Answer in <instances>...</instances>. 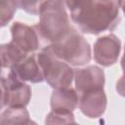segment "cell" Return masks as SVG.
Instances as JSON below:
<instances>
[{
    "label": "cell",
    "instance_id": "cell-1",
    "mask_svg": "<svg viewBox=\"0 0 125 125\" xmlns=\"http://www.w3.org/2000/svg\"><path fill=\"white\" fill-rule=\"evenodd\" d=\"M72 21L83 33L100 34L113 30L120 21L117 1H65Z\"/></svg>",
    "mask_w": 125,
    "mask_h": 125
},
{
    "label": "cell",
    "instance_id": "cell-2",
    "mask_svg": "<svg viewBox=\"0 0 125 125\" xmlns=\"http://www.w3.org/2000/svg\"><path fill=\"white\" fill-rule=\"evenodd\" d=\"M62 1H43L40 10V21L34 27L42 40L51 44L63 38L71 29L68 16Z\"/></svg>",
    "mask_w": 125,
    "mask_h": 125
},
{
    "label": "cell",
    "instance_id": "cell-3",
    "mask_svg": "<svg viewBox=\"0 0 125 125\" xmlns=\"http://www.w3.org/2000/svg\"><path fill=\"white\" fill-rule=\"evenodd\" d=\"M44 80L55 90L68 88L74 78V69L68 63L60 60L53 52L52 46L47 45L37 55Z\"/></svg>",
    "mask_w": 125,
    "mask_h": 125
},
{
    "label": "cell",
    "instance_id": "cell-4",
    "mask_svg": "<svg viewBox=\"0 0 125 125\" xmlns=\"http://www.w3.org/2000/svg\"><path fill=\"white\" fill-rule=\"evenodd\" d=\"M51 46L54 54L60 60L71 65L81 66L91 61L90 44L73 27L63 38Z\"/></svg>",
    "mask_w": 125,
    "mask_h": 125
},
{
    "label": "cell",
    "instance_id": "cell-5",
    "mask_svg": "<svg viewBox=\"0 0 125 125\" xmlns=\"http://www.w3.org/2000/svg\"><path fill=\"white\" fill-rule=\"evenodd\" d=\"M2 108L7 107H25L31 98L30 87L18 78L11 70L6 76L1 77Z\"/></svg>",
    "mask_w": 125,
    "mask_h": 125
},
{
    "label": "cell",
    "instance_id": "cell-6",
    "mask_svg": "<svg viewBox=\"0 0 125 125\" xmlns=\"http://www.w3.org/2000/svg\"><path fill=\"white\" fill-rule=\"evenodd\" d=\"M121 42L114 34H107L97 39L94 44V59L103 66H110L117 62Z\"/></svg>",
    "mask_w": 125,
    "mask_h": 125
},
{
    "label": "cell",
    "instance_id": "cell-7",
    "mask_svg": "<svg viewBox=\"0 0 125 125\" xmlns=\"http://www.w3.org/2000/svg\"><path fill=\"white\" fill-rule=\"evenodd\" d=\"M11 33L12 42L27 55L39 49L42 38L34 26L16 21L11 26Z\"/></svg>",
    "mask_w": 125,
    "mask_h": 125
},
{
    "label": "cell",
    "instance_id": "cell-8",
    "mask_svg": "<svg viewBox=\"0 0 125 125\" xmlns=\"http://www.w3.org/2000/svg\"><path fill=\"white\" fill-rule=\"evenodd\" d=\"M75 90L78 94L104 89V73L97 65H88L86 67L74 69Z\"/></svg>",
    "mask_w": 125,
    "mask_h": 125
},
{
    "label": "cell",
    "instance_id": "cell-9",
    "mask_svg": "<svg viewBox=\"0 0 125 125\" xmlns=\"http://www.w3.org/2000/svg\"><path fill=\"white\" fill-rule=\"evenodd\" d=\"M106 96L104 89L93 90L79 94L78 106L81 112L89 118L102 116L106 108Z\"/></svg>",
    "mask_w": 125,
    "mask_h": 125
},
{
    "label": "cell",
    "instance_id": "cell-10",
    "mask_svg": "<svg viewBox=\"0 0 125 125\" xmlns=\"http://www.w3.org/2000/svg\"><path fill=\"white\" fill-rule=\"evenodd\" d=\"M21 81L39 83L44 81L41 67L37 61V56L28 55L24 60L10 69Z\"/></svg>",
    "mask_w": 125,
    "mask_h": 125
},
{
    "label": "cell",
    "instance_id": "cell-11",
    "mask_svg": "<svg viewBox=\"0 0 125 125\" xmlns=\"http://www.w3.org/2000/svg\"><path fill=\"white\" fill-rule=\"evenodd\" d=\"M79 95L75 89H56L51 96V108L57 111H72L78 106Z\"/></svg>",
    "mask_w": 125,
    "mask_h": 125
},
{
    "label": "cell",
    "instance_id": "cell-12",
    "mask_svg": "<svg viewBox=\"0 0 125 125\" xmlns=\"http://www.w3.org/2000/svg\"><path fill=\"white\" fill-rule=\"evenodd\" d=\"M28 55L21 51L12 41L1 45V62L2 68L11 69L13 66L24 60Z\"/></svg>",
    "mask_w": 125,
    "mask_h": 125
},
{
    "label": "cell",
    "instance_id": "cell-13",
    "mask_svg": "<svg viewBox=\"0 0 125 125\" xmlns=\"http://www.w3.org/2000/svg\"><path fill=\"white\" fill-rule=\"evenodd\" d=\"M28 120L29 113L25 107H7L1 113L0 125H21Z\"/></svg>",
    "mask_w": 125,
    "mask_h": 125
},
{
    "label": "cell",
    "instance_id": "cell-14",
    "mask_svg": "<svg viewBox=\"0 0 125 125\" xmlns=\"http://www.w3.org/2000/svg\"><path fill=\"white\" fill-rule=\"evenodd\" d=\"M74 121L72 111L52 110L45 119V125H68Z\"/></svg>",
    "mask_w": 125,
    "mask_h": 125
},
{
    "label": "cell",
    "instance_id": "cell-15",
    "mask_svg": "<svg viewBox=\"0 0 125 125\" xmlns=\"http://www.w3.org/2000/svg\"><path fill=\"white\" fill-rule=\"evenodd\" d=\"M18 1H1L0 2V22L1 26L7 25V23L13 19L17 10Z\"/></svg>",
    "mask_w": 125,
    "mask_h": 125
},
{
    "label": "cell",
    "instance_id": "cell-16",
    "mask_svg": "<svg viewBox=\"0 0 125 125\" xmlns=\"http://www.w3.org/2000/svg\"><path fill=\"white\" fill-rule=\"evenodd\" d=\"M43 1H18V6L32 15H39Z\"/></svg>",
    "mask_w": 125,
    "mask_h": 125
},
{
    "label": "cell",
    "instance_id": "cell-17",
    "mask_svg": "<svg viewBox=\"0 0 125 125\" xmlns=\"http://www.w3.org/2000/svg\"><path fill=\"white\" fill-rule=\"evenodd\" d=\"M115 89L117 91V93L125 98V74H123L116 82V86Z\"/></svg>",
    "mask_w": 125,
    "mask_h": 125
},
{
    "label": "cell",
    "instance_id": "cell-18",
    "mask_svg": "<svg viewBox=\"0 0 125 125\" xmlns=\"http://www.w3.org/2000/svg\"><path fill=\"white\" fill-rule=\"evenodd\" d=\"M121 67L123 70V74H125V47H124V54H123V57L121 59Z\"/></svg>",
    "mask_w": 125,
    "mask_h": 125
},
{
    "label": "cell",
    "instance_id": "cell-19",
    "mask_svg": "<svg viewBox=\"0 0 125 125\" xmlns=\"http://www.w3.org/2000/svg\"><path fill=\"white\" fill-rule=\"evenodd\" d=\"M118 5H119V8H121L123 14L125 15V1H118Z\"/></svg>",
    "mask_w": 125,
    "mask_h": 125
},
{
    "label": "cell",
    "instance_id": "cell-20",
    "mask_svg": "<svg viewBox=\"0 0 125 125\" xmlns=\"http://www.w3.org/2000/svg\"><path fill=\"white\" fill-rule=\"evenodd\" d=\"M21 125H37L34 121H32V120H28L27 122H25V123H23V124H21Z\"/></svg>",
    "mask_w": 125,
    "mask_h": 125
},
{
    "label": "cell",
    "instance_id": "cell-21",
    "mask_svg": "<svg viewBox=\"0 0 125 125\" xmlns=\"http://www.w3.org/2000/svg\"><path fill=\"white\" fill-rule=\"evenodd\" d=\"M68 125H79V124L76 123V122H72V123H70V124H68Z\"/></svg>",
    "mask_w": 125,
    "mask_h": 125
}]
</instances>
